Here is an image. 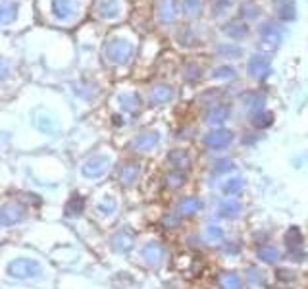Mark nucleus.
<instances>
[{"instance_id":"1","label":"nucleus","mask_w":308,"mask_h":289,"mask_svg":"<svg viewBox=\"0 0 308 289\" xmlns=\"http://www.w3.org/2000/svg\"><path fill=\"white\" fill-rule=\"evenodd\" d=\"M6 272L10 274V278L16 279H31V278H39L42 274V266L39 260L35 258H16L12 260L10 264L6 266Z\"/></svg>"},{"instance_id":"9","label":"nucleus","mask_w":308,"mask_h":289,"mask_svg":"<svg viewBox=\"0 0 308 289\" xmlns=\"http://www.w3.org/2000/svg\"><path fill=\"white\" fill-rule=\"evenodd\" d=\"M141 176V164L135 162V160H127L120 166L118 170V177H120V183L123 187H131L137 183V179Z\"/></svg>"},{"instance_id":"21","label":"nucleus","mask_w":308,"mask_h":289,"mask_svg":"<svg viewBox=\"0 0 308 289\" xmlns=\"http://www.w3.org/2000/svg\"><path fill=\"white\" fill-rule=\"evenodd\" d=\"M187 183V174L181 170H170V174L164 176V187L170 191H177Z\"/></svg>"},{"instance_id":"28","label":"nucleus","mask_w":308,"mask_h":289,"mask_svg":"<svg viewBox=\"0 0 308 289\" xmlns=\"http://www.w3.org/2000/svg\"><path fill=\"white\" fill-rule=\"evenodd\" d=\"M16 14H18V4L4 0L2 6H0V21L6 25V23H10V21L16 18Z\"/></svg>"},{"instance_id":"24","label":"nucleus","mask_w":308,"mask_h":289,"mask_svg":"<svg viewBox=\"0 0 308 289\" xmlns=\"http://www.w3.org/2000/svg\"><path fill=\"white\" fill-rule=\"evenodd\" d=\"M241 101H243L245 108H248V110H258V112H262L264 103H266V97L262 93H256V91H250V93L243 94Z\"/></svg>"},{"instance_id":"38","label":"nucleus","mask_w":308,"mask_h":289,"mask_svg":"<svg viewBox=\"0 0 308 289\" xmlns=\"http://www.w3.org/2000/svg\"><path fill=\"white\" fill-rule=\"evenodd\" d=\"M248 272H250V274H248L246 278L250 279V281H254V283H262V281H264V272L260 274V270H256V268H248Z\"/></svg>"},{"instance_id":"5","label":"nucleus","mask_w":308,"mask_h":289,"mask_svg":"<svg viewBox=\"0 0 308 289\" xmlns=\"http://www.w3.org/2000/svg\"><path fill=\"white\" fill-rule=\"evenodd\" d=\"M25 220V207L18 201H6L0 208V224L4 227H10L14 224H20Z\"/></svg>"},{"instance_id":"20","label":"nucleus","mask_w":308,"mask_h":289,"mask_svg":"<svg viewBox=\"0 0 308 289\" xmlns=\"http://www.w3.org/2000/svg\"><path fill=\"white\" fill-rule=\"evenodd\" d=\"M156 12H158V18L164 21V23L174 21L175 16H177L175 0H158V2H156Z\"/></svg>"},{"instance_id":"10","label":"nucleus","mask_w":308,"mask_h":289,"mask_svg":"<svg viewBox=\"0 0 308 289\" xmlns=\"http://www.w3.org/2000/svg\"><path fill=\"white\" fill-rule=\"evenodd\" d=\"M204 207V203L198 199V197H181L179 201H177V205H175V212L179 214L181 218H191L195 216L196 212H200Z\"/></svg>"},{"instance_id":"18","label":"nucleus","mask_w":308,"mask_h":289,"mask_svg":"<svg viewBox=\"0 0 308 289\" xmlns=\"http://www.w3.org/2000/svg\"><path fill=\"white\" fill-rule=\"evenodd\" d=\"M229 118V106L226 104H214L208 112H206V124L210 125H222Z\"/></svg>"},{"instance_id":"34","label":"nucleus","mask_w":308,"mask_h":289,"mask_svg":"<svg viewBox=\"0 0 308 289\" xmlns=\"http://www.w3.org/2000/svg\"><path fill=\"white\" fill-rule=\"evenodd\" d=\"M183 222V218L179 216L177 212H166L164 216H162V227L166 229H175V227H179V224Z\"/></svg>"},{"instance_id":"36","label":"nucleus","mask_w":308,"mask_h":289,"mask_svg":"<svg viewBox=\"0 0 308 289\" xmlns=\"http://www.w3.org/2000/svg\"><path fill=\"white\" fill-rule=\"evenodd\" d=\"M233 75H235V68H231V66H220V68H216L214 72H212L214 79H229Z\"/></svg>"},{"instance_id":"29","label":"nucleus","mask_w":308,"mask_h":289,"mask_svg":"<svg viewBox=\"0 0 308 289\" xmlns=\"http://www.w3.org/2000/svg\"><path fill=\"white\" fill-rule=\"evenodd\" d=\"M224 33H226L227 37H231V39H241V37H245L246 33H248V27H246L245 23L233 21V23H227L226 27H224Z\"/></svg>"},{"instance_id":"41","label":"nucleus","mask_w":308,"mask_h":289,"mask_svg":"<svg viewBox=\"0 0 308 289\" xmlns=\"http://www.w3.org/2000/svg\"><path fill=\"white\" fill-rule=\"evenodd\" d=\"M229 243H231V241H229ZM229 243L226 245L227 253H239V247H237V245H229Z\"/></svg>"},{"instance_id":"12","label":"nucleus","mask_w":308,"mask_h":289,"mask_svg":"<svg viewBox=\"0 0 308 289\" xmlns=\"http://www.w3.org/2000/svg\"><path fill=\"white\" fill-rule=\"evenodd\" d=\"M110 245L116 253H129L131 249L135 247V235L133 231H129V229H120V231H116L110 239Z\"/></svg>"},{"instance_id":"39","label":"nucleus","mask_w":308,"mask_h":289,"mask_svg":"<svg viewBox=\"0 0 308 289\" xmlns=\"http://www.w3.org/2000/svg\"><path fill=\"white\" fill-rule=\"evenodd\" d=\"M279 16H281L283 20H293V18H295V6H293V4H287V6H283Z\"/></svg>"},{"instance_id":"14","label":"nucleus","mask_w":308,"mask_h":289,"mask_svg":"<svg viewBox=\"0 0 308 289\" xmlns=\"http://www.w3.org/2000/svg\"><path fill=\"white\" fill-rule=\"evenodd\" d=\"M241 212H243V207H241V203L237 201L235 197H227L224 201H220V205H218V216L220 218L233 220V218H237Z\"/></svg>"},{"instance_id":"4","label":"nucleus","mask_w":308,"mask_h":289,"mask_svg":"<svg viewBox=\"0 0 308 289\" xmlns=\"http://www.w3.org/2000/svg\"><path fill=\"white\" fill-rule=\"evenodd\" d=\"M141 257L143 262L150 268H158L162 266L166 260V245L162 241H148L143 249H141Z\"/></svg>"},{"instance_id":"23","label":"nucleus","mask_w":308,"mask_h":289,"mask_svg":"<svg viewBox=\"0 0 308 289\" xmlns=\"http://www.w3.org/2000/svg\"><path fill=\"white\" fill-rule=\"evenodd\" d=\"M83 210H85V199L81 195H72L68 199L66 207H64V214L68 218H75L81 216Z\"/></svg>"},{"instance_id":"3","label":"nucleus","mask_w":308,"mask_h":289,"mask_svg":"<svg viewBox=\"0 0 308 289\" xmlns=\"http://www.w3.org/2000/svg\"><path fill=\"white\" fill-rule=\"evenodd\" d=\"M110 164H112L110 156L94 155L81 166V174H83V177H87V179H96V177H102L104 174L108 172Z\"/></svg>"},{"instance_id":"13","label":"nucleus","mask_w":308,"mask_h":289,"mask_svg":"<svg viewBox=\"0 0 308 289\" xmlns=\"http://www.w3.org/2000/svg\"><path fill=\"white\" fill-rule=\"evenodd\" d=\"M248 73L254 79H264L270 73V60H268L266 56H262V54L250 56V60H248Z\"/></svg>"},{"instance_id":"15","label":"nucleus","mask_w":308,"mask_h":289,"mask_svg":"<svg viewBox=\"0 0 308 289\" xmlns=\"http://www.w3.org/2000/svg\"><path fill=\"white\" fill-rule=\"evenodd\" d=\"M168 164L172 166V170H181L185 172L191 166V156L183 149H174L168 153Z\"/></svg>"},{"instance_id":"26","label":"nucleus","mask_w":308,"mask_h":289,"mask_svg":"<svg viewBox=\"0 0 308 289\" xmlns=\"http://www.w3.org/2000/svg\"><path fill=\"white\" fill-rule=\"evenodd\" d=\"M96 10L100 14V18L112 20V18H116V16L120 14V2H118V0H100Z\"/></svg>"},{"instance_id":"19","label":"nucleus","mask_w":308,"mask_h":289,"mask_svg":"<svg viewBox=\"0 0 308 289\" xmlns=\"http://www.w3.org/2000/svg\"><path fill=\"white\" fill-rule=\"evenodd\" d=\"M174 99V89L170 85L158 83L150 89V103L152 104H168Z\"/></svg>"},{"instance_id":"6","label":"nucleus","mask_w":308,"mask_h":289,"mask_svg":"<svg viewBox=\"0 0 308 289\" xmlns=\"http://www.w3.org/2000/svg\"><path fill=\"white\" fill-rule=\"evenodd\" d=\"M285 245L289 249V255L295 260H302L304 258V247H302V233L297 226L289 227L285 233Z\"/></svg>"},{"instance_id":"35","label":"nucleus","mask_w":308,"mask_h":289,"mask_svg":"<svg viewBox=\"0 0 308 289\" xmlns=\"http://www.w3.org/2000/svg\"><path fill=\"white\" fill-rule=\"evenodd\" d=\"M233 168H235V162H233V160H229V158H220V160H216L214 162L212 172H214V174H226V172H231Z\"/></svg>"},{"instance_id":"27","label":"nucleus","mask_w":308,"mask_h":289,"mask_svg":"<svg viewBox=\"0 0 308 289\" xmlns=\"http://www.w3.org/2000/svg\"><path fill=\"white\" fill-rule=\"evenodd\" d=\"M120 106L125 112H135L141 106V97L137 93H123L120 94Z\"/></svg>"},{"instance_id":"40","label":"nucleus","mask_w":308,"mask_h":289,"mask_svg":"<svg viewBox=\"0 0 308 289\" xmlns=\"http://www.w3.org/2000/svg\"><path fill=\"white\" fill-rule=\"evenodd\" d=\"M229 4H233V0H216L214 4V14H224Z\"/></svg>"},{"instance_id":"25","label":"nucleus","mask_w":308,"mask_h":289,"mask_svg":"<svg viewBox=\"0 0 308 289\" xmlns=\"http://www.w3.org/2000/svg\"><path fill=\"white\" fill-rule=\"evenodd\" d=\"M243 189H245V179L235 176V177H229V179L224 181V185H222V193H224L226 197H237Z\"/></svg>"},{"instance_id":"32","label":"nucleus","mask_w":308,"mask_h":289,"mask_svg":"<svg viewBox=\"0 0 308 289\" xmlns=\"http://www.w3.org/2000/svg\"><path fill=\"white\" fill-rule=\"evenodd\" d=\"M216 51L224 56H231V58H241L243 56V49L237 46V44H231V42H224V44H218Z\"/></svg>"},{"instance_id":"16","label":"nucleus","mask_w":308,"mask_h":289,"mask_svg":"<svg viewBox=\"0 0 308 289\" xmlns=\"http://www.w3.org/2000/svg\"><path fill=\"white\" fill-rule=\"evenodd\" d=\"M216 281H218V287L220 289H245L243 278L237 272H231V270L220 272V276H218Z\"/></svg>"},{"instance_id":"37","label":"nucleus","mask_w":308,"mask_h":289,"mask_svg":"<svg viewBox=\"0 0 308 289\" xmlns=\"http://www.w3.org/2000/svg\"><path fill=\"white\" fill-rule=\"evenodd\" d=\"M202 0H183V12L187 16H196L200 12Z\"/></svg>"},{"instance_id":"30","label":"nucleus","mask_w":308,"mask_h":289,"mask_svg":"<svg viewBox=\"0 0 308 289\" xmlns=\"http://www.w3.org/2000/svg\"><path fill=\"white\" fill-rule=\"evenodd\" d=\"M204 237L208 243H222L224 237H226V233H224V229L220 226L210 224V226H206V229H204Z\"/></svg>"},{"instance_id":"7","label":"nucleus","mask_w":308,"mask_h":289,"mask_svg":"<svg viewBox=\"0 0 308 289\" xmlns=\"http://www.w3.org/2000/svg\"><path fill=\"white\" fill-rule=\"evenodd\" d=\"M202 143L210 149H227L233 143V133L227 131V129H212L204 135Z\"/></svg>"},{"instance_id":"17","label":"nucleus","mask_w":308,"mask_h":289,"mask_svg":"<svg viewBox=\"0 0 308 289\" xmlns=\"http://www.w3.org/2000/svg\"><path fill=\"white\" fill-rule=\"evenodd\" d=\"M52 12L58 20H68V18L75 16L77 4L73 0H52Z\"/></svg>"},{"instance_id":"22","label":"nucleus","mask_w":308,"mask_h":289,"mask_svg":"<svg viewBox=\"0 0 308 289\" xmlns=\"http://www.w3.org/2000/svg\"><path fill=\"white\" fill-rule=\"evenodd\" d=\"M256 258L260 262H266V264H274L277 260H281V251L276 245H262L256 249Z\"/></svg>"},{"instance_id":"11","label":"nucleus","mask_w":308,"mask_h":289,"mask_svg":"<svg viewBox=\"0 0 308 289\" xmlns=\"http://www.w3.org/2000/svg\"><path fill=\"white\" fill-rule=\"evenodd\" d=\"M281 39H283L281 29H277L274 21H268L264 27H260V44L264 49H277Z\"/></svg>"},{"instance_id":"2","label":"nucleus","mask_w":308,"mask_h":289,"mask_svg":"<svg viewBox=\"0 0 308 289\" xmlns=\"http://www.w3.org/2000/svg\"><path fill=\"white\" fill-rule=\"evenodd\" d=\"M104 56H106L108 62H112V64L129 62V58L133 56V44L127 41V39L116 37V39H112V41L106 44Z\"/></svg>"},{"instance_id":"33","label":"nucleus","mask_w":308,"mask_h":289,"mask_svg":"<svg viewBox=\"0 0 308 289\" xmlns=\"http://www.w3.org/2000/svg\"><path fill=\"white\" fill-rule=\"evenodd\" d=\"M272 124H274V114L272 112H256L252 116V125L258 129H264Z\"/></svg>"},{"instance_id":"8","label":"nucleus","mask_w":308,"mask_h":289,"mask_svg":"<svg viewBox=\"0 0 308 289\" xmlns=\"http://www.w3.org/2000/svg\"><path fill=\"white\" fill-rule=\"evenodd\" d=\"M158 143H160V133L152 129V131H143V133L135 135L131 139V149L137 153H148Z\"/></svg>"},{"instance_id":"31","label":"nucleus","mask_w":308,"mask_h":289,"mask_svg":"<svg viewBox=\"0 0 308 289\" xmlns=\"http://www.w3.org/2000/svg\"><path fill=\"white\" fill-rule=\"evenodd\" d=\"M96 208H98V212H100V214H104V216H110V214H114V212H116V208H118V201H116L112 195H106L102 201L98 203V207H96Z\"/></svg>"}]
</instances>
